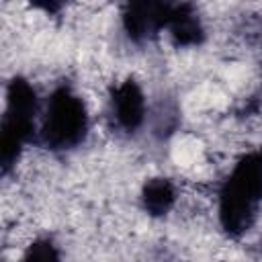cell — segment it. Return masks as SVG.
Instances as JSON below:
<instances>
[{
	"mask_svg": "<svg viewBox=\"0 0 262 262\" xmlns=\"http://www.w3.org/2000/svg\"><path fill=\"white\" fill-rule=\"evenodd\" d=\"M14 262H68V250L55 231H41L35 235Z\"/></svg>",
	"mask_w": 262,
	"mask_h": 262,
	"instance_id": "3",
	"label": "cell"
},
{
	"mask_svg": "<svg viewBox=\"0 0 262 262\" xmlns=\"http://www.w3.org/2000/svg\"><path fill=\"white\" fill-rule=\"evenodd\" d=\"M96 119V111L80 86L63 76L45 88L35 147L63 160L78 156L90 143Z\"/></svg>",
	"mask_w": 262,
	"mask_h": 262,
	"instance_id": "1",
	"label": "cell"
},
{
	"mask_svg": "<svg viewBox=\"0 0 262 262\" xmlns=\"http://www.w3.org/2000/svg\"><path fill=\"white\" fill-rule=\"evenodd\" d=\"M180 180L172 172H147L135 188V207L151 223H168L180 203Z\"/></svg>",
	"mask_w": 262,
	"mask_h": 262,
	"instance_id": "2",
	"label": "cell"
}]
</instances>
